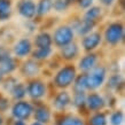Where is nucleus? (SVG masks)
<instances>
[{"mask_svg":"<svg viewBox=\"0 0 125 125\" xmlns=\"http://www.w3.org/2000/svg\"><path fill=\"white\" fill-rule=\"evenodd\" d=\"M100 8L99 7H93L91 9H88L86 11V14H85V20H90V21H95V20L98 19V16L100 15Z\"/></svg>","mask_w":125,"mask_h":125,"instance_id":"bb28decb","label":"nucleus"},{"mask_svg":"<svg viewBox=\"0 0 125 125\" xmlns=\"http://www.w3.org/2000/svg\"><path fill=\"white\" fill-rule=\"evenodd\" d=\"M85 103H87L88 109L92 110V111H99L100 109H102L103 106H104L103 99L99 94H95V93L88 95L86 98V102Z\"/></svg>","mask_w":125,"mask_h":125,"instance_id":"1a4fd4ad","label":"nucleus"},{"mask_svg":"<svg viewBox=\"0 0 125 125\" xmlns=\"http://www.w3.org/2000/svg\"><path fill=\"white\" fill-rule=\"evenodd\" d=\"M123 121H124V116H123L122 111H115L110 116V124L111 125H121Z\"/></svg>","mask_w":125,"mask_h":125,"instance_id":"cd10ccee","label":"nucleus"},{"mask_svg":"<svg viewBox=\"0 0 125 125\" xmlns=\"http://www.w3.org/2000/svg\"><path fill=\"white\" fill-rule=\"evenodd\" d=\"M15 69V62L9 55L5 54L0 60V72L1 73H9Z\"/></svg>","mask_w":125,"mask_h":125,"instance_id":"9b49d317","label":"nucleus"},{"mask_svg":"<svg viewBox=\"0 0 125 125\" xmlns=\"http://www.w3.org/2000/svg\"><path fill=\"white\" fill-rule=\"evenodd\" d=\"M93 0H79V6L82 8H88L92 5Z\"/></svg>","mask_w":125,"mask_h":125,"instance_id":"c756f323","label":"nucleus"},{"mask_svg":"<svg viewBox=\"0 0 125 125\" xmlns=\"http://www.w3.org/2000/svg\"><path fill=\"white\" fill-rule=\"evenodd\" d=\"M11 93H13V96L15 99H22L27 93V88L22 84H15L13 90H11Z\"/></svg>","mask_w":125,"mask_h":125,"instance_id":"5701e85b","label":"nucleus"},{"mask_svg":"<svg viewBox=\"0 0 125 125\" xmlns=\"http://www.w3.org/2000/svg\"><path fill=\"white\" fill-rule=\"evenodd\" d=\"M72 38H73V31L69 27L57 28L53 36L54 44L59 47H63V46L70 44L72 42Z\"/></svg>","mask_w":125,"mask_h":125,"instance_id":"f03ea898","label":"nucleus"},{"mask_svg":"<svg viewBox=\"0 0 125 125\" xmlns=\"http://www.w3.org/2000/svg\"><path fill=\"white\" fill-rule=\"evenodd\" d=\"M31 52V42L29 39H21L14 47V53L20 57L27 56Z\"/></svg>","mask_w":125,"mask_h":125,"instance_id":"9d476101","label":"nucleus"},{"mask_svg":"<svg viewBox=\"0 0 125 125\" xmlns=\"http://www.w3.org/2000/svg\"><path fill=\"white\" fill-rule=\"evenodd\" d=\"M51 8H52L51 0H40L38 6L36 7V13H38L39 15H45L51 10Z\"/></svg>","mask_w":125,"mask_h":125,"instance_id":"aec40b11","label":"nucleus"},{"mask_svg":"<svg viewBox=\"0 0 125 125\" xmlns=\"http://www.w3.org/2000/svg\"><path fill=\"white\" fill-rule=\"evenodd\" d=\"M70 103V95L67 92H61L56 95V98L54 100V106L57 110L64 109L65 107Z\"/></svg>","mask_w":125,"mask_h":125,"instance_id":"ddd939ff","label":"nucleus"},{"mask_svg":"<svg viewBox=\"0 0 125 125\" xmlns=\"http://www.w3.org/2000/svg\"><path fill=\"white\" fill-rule=\"evenodd\" d=\"M20 14L25 19H32L36 15V5L32 0H22L19 4Z\"/></svg>","mask_w":125,"mask_h":125,"instance_id":"0eeeda50","label":"nucleus"},{"mask_svg":"<svg viewBox=\"0 0 125 125\" xmlns=\"http://www.w3.org/2000/svg\"><path fill=\"white\" fill-rule=\"evenodd\" d=\"M51 53H52V48H51V47L37 48L33 52V57H34V59H38V60H42V59H47V57L51 55Z\"/></svg>","mask_w":125,"mask_h":125,"instance_id":"4be33fe9","label":"nucleus"},{"mask_svg":"<svg viewBox=\"0 0 125 125\" xmlns=\"http://www.w3.org/2000/svg\"><path fill=\"white\" fill-rule=\"evenodd\" d=\"M31 125H44V124H42V123H39V122L36 121V122H33V123H32Z\"/></svg>","mask_w":125,"mask_h":125,"instance_id":"72a5a7b5","label":"nucleus"},{"mask_svg":"<svg viewBox=\"0 0 125 125\" xmlns=\"http://www.w3.org/2000/svg\"><path fill=\"white\" fill-rule=\"evenodd\" d=\"M106 40L109 44H118V42L122 40V38L124 37V29H123V25L119 24V23H114L108 27V29L106 30Z\"/></svg>","mask_w":125,"mask_h":125,"instance_id":"39448f33","label":"nucleus"},{"mask_svg":"<svg viewBox=\"0 0 125 125\" xmlns=\"http://www.w3.org/2000/svg\"><path fill=\"white\" fill-rule=\"evenodd\" d=\"M75 82V90L76 92H84L86 90V75H82Z\"/></svg>","mask_w":125,"mask_h":125,"instance_id":"b1692460","label":"nucleus"},{"mask_svg":"<svg viewBox=\"0 0 125 125\" xmlns=\"http://www.w3.org/2000/svg\"><path fill=\"white\" fill-rule=\"evenodd\" d=\"M32 113H33V108L27 101H19L11 108L13 117L16 119H21V121L28 119L32 115Z\"/></svg>","mask_w":125,"mask_h":125,"instance_id":"7ed1b4c3","label":"nucleus"},{"mask_svg":"<svg viewBox=\"0 0 125 125\" xmlns=\"http://www.w3.org/2000/svg\"><path fill=\"white\" fill-rule=\"evenodd\" d=\"M101 2L103 5H106V6H109V5H111L114 2V0H101Z\"/></svg>","mask_w":125,"mask_h":125,"instance_id":"7c9ffc66","label":"nucleus"},{"mask_svg":"<svg viewBox=\"0 0 125 125\" xmlns=\"http://www.w3.org/2000/svg\"><path fill=\"white\" fill-rule=\"evenodd\" d=\"M88 125H107V117L102 113H96L90 118Z\"/></svg>","mask_w":125,"mask_h":125,"instance_id":"412c9836","label":"nucleus"},{"mask_svg":"<svg viewBox=\"0 0 125 125\" xmlns=\"http://www.w3.org/2000/svg\"><path fill=\"white\" fill-rule=\"evenodd\" d=\"M46 93V86L45 84L39 82V80H34L31 82L28 86V94L30 95L32 99H40L42 98Z\"/></svg>","mask_w":125,"mask_h":125,"instance_id":"423d86ee","label":"nucleus"},{"mask_svg":"<svg viewBox=\"0 0 125 125\" xmlns=\"http://www.w3.org/2000/svg\"><path fill=\"white\" fill-rule=\"evenodd\" d=\"M59 125H84V123L79 118L68 116V117H64L63 119H61Z\"/></svg>","mask_w":125,"mask_h":125,"instance_id":"393cba45","label":"nucleus"},{"mask_svg":"<svg viewBox=\"0 0 125 125\" xmlns=\"http://www.w3.org/2000/svg\"><path fill=\"white\" fill-rule=\"evenodd\" d=\"M75 78H76L75 68L71 67V65H67L56 73V76L54 78V82L56 84V86L59 87H68L73 83Z\"/></svg>","mask_w":125,"mask_h":125,"instance_id":"f257e3e1","label":"nucleus"},{"mask_svg":"<svg viewBox=\"0 0 125 125\" xmlns=\"http://www.w3.org/2000/svg\"><path fill=\"white\" fill-rule=\"evenodd\" d=\"M94 21H90V20H84L76 27L78 33L80 34H87L91 32V30L94 27Z\"/></svg>","mask_w":125,"mask_h":125,"instance_id":"f3484780","label":"nucleus"},{"mask_svg":"<svg viewBox=\"0 0 125 125\" xmlns=\"http://www.w3.org/2000/svg\"><path fill=\"white\" fill-rule=\"evenodd\" d=\"M34 119L42 124H46L48 123L49 119H51V113L49 110L45 107H39L36 109L34 111Z\"/></svg>","mask_w":125,"mask_h":125,"instance_id":"4468645a","label":"nucleus"},{"mask_svg":"<svg viewBox=\"0 0 125 125\" xmlns=\"http://www.w3.org/2000/svg\"><path fill=\"white\" fill-rule=\"evenodd\" d=\"M67 1V4H70V2H73V1H76V0H65Z\"/></svg>","mask_w":125,"mask_h":125,"instance_id":"f704fd0d","label":"nucleus"},{"mask_svg":"<svg viewBox=\"0 0 125 125\" xmlns=\"http://www.w3.org/2000/svg\"><path fill=\"white\" fill-rule=\"evenodd\" d=\"M2 123H4V121H2V117H0V125H2Z\"/></svg>","mask_w":125,"mask_h":125,"instance_id":"c9c22d12","label":"nucleus"},{"mask_svg":"<svg viewBox=\"0 0 125 125\" xmlns=\"http://www.w3.org/2000/svg\"><path fill=\"white\" fill-rule=\"evenodd\" d=\"M101 42V36L98 32H92L85 36L83 39V47L86 51H92L98 47V45Z\"/></svg>","mask_w":125,"mask_h":125,"instance_id":"6e6552de","label":"nucleus"},{"mask_svg":"<svg viewBox=\"0 0 125 125\" xmlns=\"http://www.w3.org/2000/svg\"><path fill=\"white\" fill-rule=\"evenodd\" d=\"M52 38L48 33H40L36 37L34 44L38 48H44V47H51L52 45Z\"/></svg>","mask_w":125,"mask_h":125,"instance_id":"2eb2a0df","label":"nucleus"},{"mask_svg":"<svg viewBox=\"0 0 125 125\" xmlns=\"http://www.w3.org/2000/svg\"><path fill=\"white\" fill-rule=\"evenodd\" d=\"M1 80H2V73L0 72V82H1Z\"/></svg>","mask_w":125,"mask_h":125,"instance_id":"e433bc0d","label":"nucleus"},{"mask_svg":"<svg viewBox=\"0 0 125 125\" xmlns=\"http://www.w3.org/2000/svg\"><path fill=\"white\" fill-rule=\"evenodd\" d=\"M52 6L54 7V9L57 11H63L67 9L68 7V4H67V1L65 0H55L54 1V4H52Z\"/></svg>","mask_w":125,"mask_h":125,"instance_id":"c85d7f7f","label":"nucleus"},{"mask_svg":"<svg viewBox=\"0 0 125 125\" xmlns=\"http://www.w3.org/2000/svg\"><path fill=\"white\" fill-rule=\"evenodd\" d=\"M38 71L39 67L33 61H28L27 63H24V65H23V72H24L25 76H34V75L38 73Z\"/></svg>","mask_w":125,"mask_h":125,"instance_id":"6ab92c4d","label":"nucleus"},{"mask_svg":"<svg viewBox=\"0 0 125 125\" xmlns=\"http://www.w3.org/2000/svg\"><path fill=\"white\" fill-rule=\"evenodd\" d=\"M14 125H25V123H24V121H21V119H16L15 123H14Z\"/></svg>","mask_w":125,"mask_h":125,"instance_id":"2f4dec72","label":"nucleus"},{"mask_svg":"<svg viewBox=\"0 0 125 125\" xmlns=\"http://www.w3.org/2000/svg\"><path fill=\"white\" fill-rule=\"evenodd\" d=\"M95 63H96V56L94 54H88L79 61V69L83 71H88L94 68Z\"/></svg>","mask_w":125,"mask_h":125,"instance_id":"f8f14e48","label":"nucleus"},{"mask_svg":"<svg viewBox=\"0 0 125 125\" xmlns=\"http://www.w3.org/2000/svg\"><path fill=\"white\" fill-rule=\"evenodd\" d=\"M78 53V49H77V46L75 44H68V45H65L62 47V51H61V54H62V56L67 59V60H71L73 57L77 55Z\"/></svg>","mask_w":125,"mask_h":125,"instance_id":"dca6fc26","label":"nucleus"},{"mask_svg":"<svg viewBox=\"0 0 125 125\" xmlns=\"http://www.w3.org/2000/svg\"><path fill=\"white\" fill-rule=\"evenodd\" d=\"M85 102H86V96L84 94V92H76L75 98H73V104L80 108L85 104Z\"/></svg>","mask_w":125,"mask_h":125,"instance_id":"a878e982","label":"nucleus"},{"mask_svg":"<svg viewBox=\"0 0 125 125\" xmlns=\"http://www.w3.org/2000/svg\"><path fill=\"white\" fill-rule=\"evenodd\" d=\"M4 55H5V52L1 49V47H0V60H1V57L4 56Z\"/></svg>","mask_w":125,"mask_h":125,"instance_id":"473e14b6","label":"nucleus"},{"mask_svg":"<svg viewBox=\"0 0 125 125\" xmlns=\"http://www.w3.org/2000/svg\"><path fill=\"white\" fill-rule=\"evenodd\" d=\"M106 78V70L102 67L95 68L90 75H86V87L87 88H98L101 86Z\"/></svg>","mask_w":125,"mask_h":125,"instance_id":"20e7f679","label":"nucleus"},{"mask_svg":"<svg viewBox=\"0 0 125 125\" xmlns=\"http://www.w3.org/2000/svg\"><path fill=\"white\" fill-rule=\"evenodd\" d=\"M10 16L9 0H0V21H5Z\"/></svg>","mask_w":125,"mask_h":125,"instance_id":"a211bd4d","label":"nucleus"}]
</instances>
